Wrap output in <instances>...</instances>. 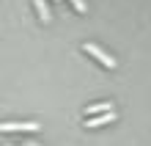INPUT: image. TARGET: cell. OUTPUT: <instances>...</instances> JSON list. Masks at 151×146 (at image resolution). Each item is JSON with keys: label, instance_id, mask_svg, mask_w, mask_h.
Here are the masks:
<instances>
[{"label": "cell", "instance_id": "52a82bcc", "mask_svg": "<svg viewBox=\"0 0 151 146\" xmlns=\"http://www.w3.org/2000/svg\"><path fill=\"white\" fill-rule=\"evenodd\" d=\"M55 3H58V0H55Z\"/></svg>", "mask_w": 151, "mask_h": 146}, {"label": "cell", "instance_id": "8992f818", "mask_svg": "<svg viewBox=\"0 0 151 146\" xmlns=\"http://www.w3.org/2000/svg\"><path fill=\"white\" fill-rule=\"evenodd\" d=\"M72 6H74L77 14H85V11H88V8H85V0H72Z\"/></svg>", "mask_w": 151, "mask_h": 146}, {"label": "cell", "instance_id": "7a4b0ae2", "mask_svg": "<svg viewBox=\"0 0 151 146\" xmlns=\"http://www.w3.org/2000/svg\"><path fill=\"white\" fill-rule=\"evenodd\" d=\"M39 121H3L0 132H36Z\"/></svg>", "mask_w": 151, "mask_h": 146}, {"label": "cell", "instance_id": "277c9868", "mask_svg": "<svg viewBox=\"0 0 151 146\" xmlns=\"http://www.w3.org/2000/svg\"><path fill=\"white\" fill-rule=\"evenodd\" d=\"M33 6H36V11H39V20L41 22H50V8L44 0H33Z\"/></svg>", "mask_w": 151, "mask_h": 146}, {"label": "cell", "instance_id": "5b68a950", "mask_svg": "<svg viewBox=\"0 0 151 146\" xmlns=\"http://www.w3.org/2000/svg\"><path fill=\"white\" fill-rule=\"evenodd\" d=\"M107 110H113V105H110V102H102V105H88V108H85V113H88V116H93V113H107Z\"/></svg>", "mask_w": 151, "mask_h": 146}, {"label": "cell", "instance_id": "6da1fadb", "mask_svg": "<svg viewBox=\"0 0 151 146\" xmlns=\"http://www.w3.org/2000/svg\"><path fill=\"white\" fill-rule=\"evenodd\" d=\"M83 50H85L91 58H96V61L102 63V66H107V69H113V66H115V58H110L107 52H104L102 47H96L93 41H85V44H83Z\"/></svg>", "mask_w": 151, "mask_h": 146}, {"label": "cell", "instance_id": "3957f363", "mask_svg": "<svg viewBox=\"0 0 151 146\" xmlns=\"http://www.w3.org/2000/svg\"><path fill=\"white\" fill-rule=\"evenodd\" d=\"M110 121H115V113H113V110L102 113V116H96V118H85L83 127H85V130H93V127H102V124H110Z\"/></svg>", "mask_w": 151, "mask_h": 146}]
</instances>
